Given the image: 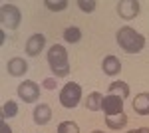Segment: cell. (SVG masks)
I'll return each instance as SVG.
<instances>
[{
    "label": "cell",
    "mask_w": 149,
    "mask_h": 133,
    "mask_svg": "<svg viewBox=\"0 0 149 133\" xmlns=\"http://www.w3.org/2000/svg\"><path fill=\"white\" fill-rule=\"evenodd\" d=\"M141 4H139L137 0H121L119 4H117V14L123 18V20H133L135 16L139 14V8Z\"/></svg>",
    "instance_id": "6"
},
{
    "label": "cell",
    "mask_w": 149,
    "mask_h": 133,
    "mask_svg": "<svg viewBox=\"0 0 149 133\" xmlns=\"http://www.w3.org/2000/svg\"><path fill=\"white\" fill-rule=\"evenodd\" d=\"M58 133H80V127L74 121H62L58 125Z\"/></svg>",
    "instance_id": "18"
},
{
    "label": "cell",
    "mask_w": 149,
    "mask_h": 133,
    "mask_svg": "<svg viewBox=\"0 0 149 133\" xmlns=\"http://www.w3.org/2000/svg\"><path fill=\"white\" fill-rule=\"evenodd\" d=\"M48 66L56 78H64L70 74V58L62 44H54L48 50Z\"/></svg>",
    "instance_id": "2"
},
{
    "label": "cell",
    "mask_w": 149,
    "mask_h": 133,
    "mask_svg": "<svg viewBox=\"0 0 149 133\" xmlns=\"http://www.w3.org/2000/svg\"><path fill=\"white\" fill-rule=\"evenodd\" d=\"M133 109L139 115H149V93L143 91V93H137L133 97Z\"/></svg>",
    "instance_id": "11"
},
{
    "label": "cell",
    "mask_w": 149,
    "mask_h": 133,
    "mask_svg": "<svg viewBox=\"0 0 149 133\" xmlns=\"http://www.w3.org/2000/svg\"><path fill=\"white\" fill-rule=\"evenodd\" d=\"M115 40H117V44L121 46V50L127 52V54H137V52L143 50V46H145V38L137 30H133L131 26H121L117 30Z\"/></svg>",
    "instance_id": "1"
},
{
    "label": "cell",
    "mask_w": 149,
    "mask_h": 133,
    "mask_svg": "<svg viewBox=\"0 0 149 133\" xmlns=\"http://www.w3.org/2000/svg\"><path fill=\"white\" fill-rule=\"evenodd\" d=\"M92 133H103V131H100V129H95V131H92Z\"/></svg>",
    "instance_id": "24"
},
{
    "label": "cell",
    "mask_w": 149,
    "mask_h": 133,
    "mask_svg": "<svg viewBox=\"0 0 149 133\" xmlns=\"http://www.w3.org/2000/svg\"><path fill=\"white\" fill-rule=\"evenodd\" d=\"M137 133H149V127H139V129H135Z\"/></svg>",
    "instance_id": "23"
},
{
    "label": "cell",
    "mask_w": 149,
    "mask_h": 133,
    "mask_svg": "<svg viewBox=\"0 0 149 133\" xmlns=\"http://www.w3.org/2000/svg\"><path fill=\"white\" fill-rule=\"evenodd\" d=\"M14 115H18V103L8 100L2 105V119H8V117H14Z\"/></svg>",
    "instance_id": "17"
},
{
    "label": "cell",
    "mask_w": 149,
    "mask_h": 133,
    "mask_svg": "<svg viewBox=\"0 0 149 133\" xmlns=\"http://www.w3.org/2000/svg\"><path fill=\"white\" fill-rule=\"evenodd\" d=\"M78 6H80L81 12H88V14H90V12H93V8H95V2H93V0H88V2H86V0H78Z\"/></svg>",
    "instance_id": "20"
},
{
    "label": "cell",
    "mask_w": 149,
    "mask_h": 133,
    "mask_svg": "<svg viewBox=\"0 0 149 133\" xmlns=\"http://www.w3.org/2000/svg\"><path fill=\"white\" fill-rule=\"evenodd\" d=\"M102 103H103V97H102V93H97V91H92V93L86 97V107L90 111L102 109Z\"/></svg>",
    "instance_id": "15"
},
{
    "label": "cell",
    "mask_w": 149,
    "mask_h": 133,
    "mask_svg": "<svg viewBox=\"0 0 149 133\" xmlns=\"http://www.w3.org/2000/svg\"><path fill=\"white\" fill-rule=\"evenodd\" d=\"M107 91H109L111 95H117V97L125 100L127 95H129V86H127L125 81H111L109 88H107Z\"/></svg>",
    "instance_id": "14"
},
{
    "label": "cell",
    "mask_w": 149,
    "mask_h": 133,
    "mask_svg": "<svg viewBox=\"0 0 149 133\" xmlns=\"http://www.w3.org/2000/svg\"><path fill=\"white\" fill-rule=\"evenodd\" d=\"M42 88H46V89H54V88H56V79H54V78H48V79H44Z\"/></svg>",
    "instance_id": "21"
},
{
    "label": "cell",
    "mask_w": 149,
    "mask_h": 133,
    "mask_svg": "<svg viewBox=\"0 0 149 133\" xmlns=\"http://www.w3.org/2000/svg\"><path fill=\"white\" fill-rule=\"evenodd\" d=\"M44 4H46L48 10H52V12H60V10H64V8L68 6L66 0H46Z\"/></svg>",
    "instance_id": "19"
},
{
    "label": "cell",
    "mask_w": 149,
    "mask_h": 133,
    "mask_svg": "<svg viewBox=\"0 0 149 133\" xmlns=\"http://www.w3.org/2000/svg\"><path fill=\"white\" fill-rule=\"evenodd\" d=\"M16 91H18V97H22V101H26V103H34L40 97V86L36 81H32V79L22 81Z\"/></svg>",
    "instance_id": "5"
},
{
    "label": "cell",
    "mask_w": 149,
    "mask_h": 133,
    "mask_svg": "<svg viewBox=\"0 0 149 133\" xmlns=\"http://www.w3.org/2000/svg\"><path fill=\"white\" fill-rule=\"evenodd\" d=\"M0 133H12V129H10V125L6 123V119L0 121Z\"/></svg>",
    "instance_id": "22"
},
{
    "label": "cell",
    "mask_w": 149,
    "mask_h": 133,
    "mask_svg": "<svg viewBox=\"0 0 149 133\" xmlns=\"http://www.w3.org/2000/svg\"><path fill=\"white\" fill-rule=\"evenodd\" d=\"M102 66H103V72H105L107 76H115V74L121 72V62H119L115 56H105Z\"/></svg>",
    "instance_id": "12"
},
{
    "label": "cell",
    "mask_w": 149,
    "mask_h": 133,
    "mask_svg": "<svg viewBox=\"0 0 149 133\" xmlns=\"http://www.w3.org/2000/svg\"><path fill=\"white\" fill-rule=\"evenodd\" d=\"M44 46H46L44 34H32V36L26 40V54L32 56V58H36V56L44 50Z\"/></svg>",
    "instance_id": "8"
},
{
    "label": "cell",
    "mask_w": 149,
    "mask_h": 133,
    "mask_svg": "<svg viewBox=\"0 0 149 133\" xmlns=\"http://www.w3.org/2000/svg\"><path fill=\"white\" fill-rule=\"evenodd\" d=\"M127 133H137V131H127Z\"/></svg>",
    "instance_id": "25"
},
{
    "label": "cell",
    "mask_w": 149,
    "mask_h": 133,
    "mask_svg": "<svg viewBox=\"0 0 149 133\" xmlns=\"http://www.w3.org/2000/svg\"><path fill=\"white\" fill-rule=\"evenodd\" d=\"M28 72V62L22 60V58H12L8 60V74L14 76V78H20Z\"/></svg>",
    "instance_id": "9"
},
{
    "label": "cell",
    "mask_w": 149,
    "mask_h": 133,
    "mask_svg": "<svg viewBox=\"0 0 149 133\" xmlns=\"http://www.w3.org/2000/svg\"><path fill=\"white\" fill-rule=\"evenodd\" d=\"M105 125L109 129H123L127 125V115L119 113V115H105Z\"/></svg>",
    "instance_id": "13"
},
{
    "label": "cell",
    "mask_w": 149,
    "mask_h": 133,
    "mask_svg": "<svg viewBox=\"0 0 149 133\" xmlns=\"http://www.w3.org/2000/svg\"><path fill=\"white\" fill-rule=\"evenodd\" d=\"M102 109L105 115H119L123 113V100L117 97V95H105L103 97V103H102Z\"/></svg>",
    "instance_id": "7"
},
{
    "label": "cell",
    "mask_w": 149,
    "mask_h": 133,
    "mask_svg": "<svg viewBox=\"0 0 149 133\" xmlns=\"http://www.w3.org/2000/svg\"><path fill=\"white\" fill-rule=\"evenodd\" d=\"M50 119H52V109H50V105L38 103L34 107V121L38 123V125H46Z\"/></svg>",
    "instance_id": "10"
},
{
    "label": "cell",
    "mask_w": 149,
    "mask_h": 133,
    "mask_svg": "<svg viewBox=\"0 0 149 133\" xmlns=\"http://www.w3.org/2000/svg\"><path fill=\"white\" fill-rule=\"evenodd\" d=\"M81 100V88L80 84H76V81H70L66 84L62 91H60V103L64 105V107H68V109H74Z\"/></svg>",
    "instance_id": "3"
},
{
    "label": "cell",
    "mask_w": 149,
    "mask_h": 133,
    "mask_svg": "<svg viewBox=\"0 0 149 133\" xmlns=\"http://www.w3.org/2000/svg\"><path fill=\"white\" fill-rule=\"evenodd\" d=\"M64 40L70 42V44H78V42L81 40V30L78 28V26H70V28H66V30H64Z\"/></svg>",
    "instance_id": "16"
},
{
    "label": "cell",
    "mask_w": 149,
    "mask_h": 133,
    "mask_svg": "<svg viewBox=\"0 0 149 133\" xmlns=\"http://www.w3.org/2000/svg\"><path fill=\"white\" fill-rule=\"evenodd\" d=\"M22 20V14L20 10L14 6V4H2L0 6V22L4 28H8V30H16L18 28V24Z\"/></svg>",
    "instance_id": "4"
}]
</instances>
